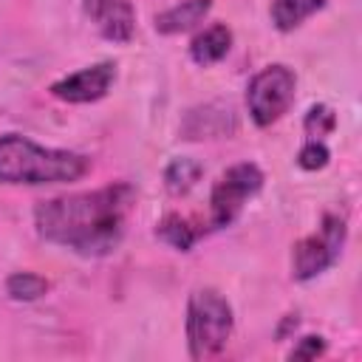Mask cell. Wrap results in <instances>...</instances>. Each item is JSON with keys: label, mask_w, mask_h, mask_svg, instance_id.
Returning a JSON list of instances; mask_svg holds the SVG:
<instances>
[{"label": "cell", "mask_w": 362, "mask_h": 362, "mask_svg": "<svg viewBox=\"0 0 362 362\" xmlns=\"http://www.w3.org/2000/svg\"><path fill=\"white\" fill-rule=\"evenodd\" d=\"M133 204L136 189L127 181H116L93 192L40 201L34 206V226L48 243L65 246L82 257H102L122 243L124 221Z\"/></svg>", "instance_id": "6da1fadb"}, {"label": "cell", "mask_w": 362, "mask_h": 362, "mask_svg": "<svg viewBox=\"0 0 362 362\" xmlns=\"http://www.w3.org/2000/svg\"><path fill=\"white\" fill-rule=\"evenodd\" d=\"M88 158L71 150L42 147L20 133L0 136V184H68L88 173Z\"/></svg>", "instance_id": "7a4b0ae2"}, {"label": "cell", "mask_w": 362, "mask_h": 362, "mask_svg": "<svg viewBox=\"0 0 362 362\" xmlns=\"http://www.w3.org/2000/svg\"><path fill=\"white\" fill-rule=\"evenodd\" d=\"M187 348L192 359L215 356L226 348L235 317L226 297L215 288H195L187 303Z\"/></svg>", "instance_id": "3957f363"}, {"label": "cell", "mask_w": 362, "mask_h": 362, "mask_svg": "<svg viewBox=\"0 0 362 362\" xmlns=\"http://www.w3.org/2000/svg\"><path fill=\"white\" fill-rule=\"evenodd\" d=\"M294 93H297L294 71L288 65H280V62L266 65L246 85V107H249L252 122L257 127L274 124L294 105Z\"/></svg>", "instance_id": "277c9868"}, {"label": "cell", "mask_w": 362, "mask_h": 362, "mask_svg": "<svg viewBox=\"0 0 362 362\" xmlns=\"http://www.w3.org/2000/svg\"><path fill=\"white\" fill-rule=\"evenodd\" d=\"M345 238H348V226L339 215L328 212L322 215L317 232L305 235L303 240L294 243V252H291V277L305 283V280H314L320 277L322 272H328L337 260H339V252L345 246Z\"/></svg>", "instance_id": "5b68a950"}, {"label": "cell", "mask_w": 362, "mask_h": 362, "mask_svg": "<svg viewBox=\"0 0 362 362\" xmlns=\"http://www.w3.org/2000/svg\"><path fill=\"white\" fill-rule=\"evenodd\" d=\"M260 187H263V173L257 164L252 161L232 164L226 173H221V178L209 192V223L215 229L232 226L243 212V206L249 204V198L260 192Z\"/></svg>", "instance_id": "8992f818"}, {"label": "cell", "mask_w": 362, "mask_h": 362, "mask_svg": "<svg viewBox=\"0 0 362 362\" xmlns=\"http://www.w3.org/2000/svg\"><path fill=\"white\" fill-rule=\"evenodd\" d=\"M116 82V65L113 62H96V65H88L82 71H74L62 79H57L48 90L51 96H57L59 102H71V105H88V102H96L102 99L110 85Z\"/></svg>", "instance_id": "52a82bcc"}, {"label": "cell", "mask_w": 362, "mask_h": 362, "mask_svg": "<svg viewBox=\"0 0 362 362\" xmlns=\"http://www.w3.org/2000/svg\"><path fill=\"white\" fill-rule=\"evenodd\" d=\"M238 130L235 110L223 102H209L204 107H192L184 122H181V136L195 141V139H223Z\"/></svg>", "instance_id": "ba28073f"}, {"label": "cell", "mask_w": 362, "mask_h": 362, "mask_svg": "<svg viewBox=\"0 0 362 362\" xmlns=\"http://www.w3.org/2000/svg\"><path fill=\"white\" fill-rule=\"evenodd\" d=\"M232 48V31L223 25V23H212L209 28L198 31L189 42V57L195 65L206 68V65H215L221 62Z\"/></svg>", "instance_id": "9c48e42d"}, {"label": "cell", "mask_w": 362, "mask_h": 362, "mask_svg": "<svg viewBox=\"0 0 362 362\" xmlns=\"http://www.w3.org/2000/svg\"><path fill=\"white\" fill-rule=\"evenodd\" d=\"M99 23V31L105 40L110 42H130L133 40V31H136V8L130 0H113L107 3L96 17Z\"/></svg>", "instance_id": "30bf717a"}, {"label": "cell", "mask_w": 362, "mask_h": 362, "mask_svg": "<svg viewBox=\"0 0 362 362\" xmlns=\"http://www.w3.org/2000/svg\"><path fill=\"white\" fill-rule=\"evenodd\" d=\"M212 8V0H181L173 8L156 14V31L158 34H181L195 28Z\"/></svg>", "instance_id": "8fae6325"}, {"label": "cell", "mask_w": 362, "mask_h": 362, "mask_svg": "<svg viewBox=\"0 0 362 362\" xmlns=\"http://www.w3.org/2000/svg\"><path fill=\"white\" fill-rule=\"evenodd\" d=\"M325 0H272V23L277 31H294L300 23H305L314 11H320Z\"/></svg>", "instance_id": "7c38bea8"}, {"label": "cell", "mask_w": 362, "mask_h": 362, "mask_svg": "<svg viewBox=\"0 0 362 362\" xmlns=\"http://www.w3.org/2000/svg\"><path fill=\"white\" fill-rule=\"evenodd\" d=\"M204 175V164L189 156H178L164 167V187L170 195H187Z\"/></svg>", "instance_id": "4fadbf2b"}, {"label": "cell", "mask_w": 362, "mask_h": 362, "mask_svg": "<svg viewBox=\"0 0 362 362\" xmlns=\"http://www.w3.org/2000/svg\"><path fill=\"white\" fill-rule=\"evenodd\" d=\"M156 238L178 252H189L198 240V232L181 218V215H164L158 223H156Z\"/></svg>", "instance_id": "5bb4252c"}, {"label": "cell", "mask_w": 362, "mask_h": 362, "mask_svg": "<svg viewBox=\"0 0 362 362\" xmlns=\"http://www.w3.org/2000/svg\"><path fill=\"white\" fill-rule=\"evenodd\" d=\"M48 291V280L42 274L34 272H14L6 277V294L17 303H34L40 297H45Z\"/></svg>", "instance_id": "9a60e30c"}, {"label": "cell", "mask_w": 362, "mask_h": 362, "mask_svg": "<svg viewBox=\"0 0 362 362\" xmlns=\"http://www.w3.org/2000/svg\"><path fill=\"white\" fill-rule=\"evenodd\" d=\"M337 127V113L328 107V105H311L305 119H303V130L308 139H317L322 141L325 136H331Z\"/></svg>", "instance_id": "2e32d148"}, {"label": "cell", "mask_w": 362, "mask_h": 362, "mask_svg": "<svg viewBox=\"0 0 362 362\" xmlns=\"http://www.w3.org/2000/svg\"><path fill=\"white\" fill-rule=\"evenodd\" d=\"M328 158H331L328 147H325L322 141H317V139H308V141L300 147V153H297V164H300V170H308V173L322 170V167L328 164Z\"/></svg>", "instance_id": "e0dca14e"}, {"label": "cell", "mask_w": 362, "mask_h": 362, "mask_svg": "<svg viewBox=\"0 0 362 362\" xmlns=\"http://www.w3.org/2000/svg\"><path fill=\"white\" fill-rule=\"evenodd\" d=\"M322 354H325V339L317 337V334H308V337H303V339L294 345L291 359H317V356H322Z\"/></svg>", "instance_id": "ac0fdd59"}, {"label": "cell", "mask_w": 362, "mask_h": 362, "mask_svg": "<svg viewBox=\"0 0 362 362\" xmlns=\"http://www.w3.org/2000/svg\"><path fill=\"white\" fill-rule=\"evenodd\" d=\"M107 3H113V0H85V11H88V17H96Z\"/></svg>", "instance_id": "d6986e66"}, {"label": "cell", "mask_w": 362, "mask_h": 362, "mask_svg": "<svg viewBox=\"0 0 362 362\" xmlns=\"http://www.w3.org/2000/svg\"><path fill=\"white\" fill-rule=\"evenodd\" d=\"M294 328H297V317H291V314H288V317L283 320V325L277 328V339H286V334H288V331H294Z\"/></svg>", "instance_id": "ffe728a7"}]
</instances>
